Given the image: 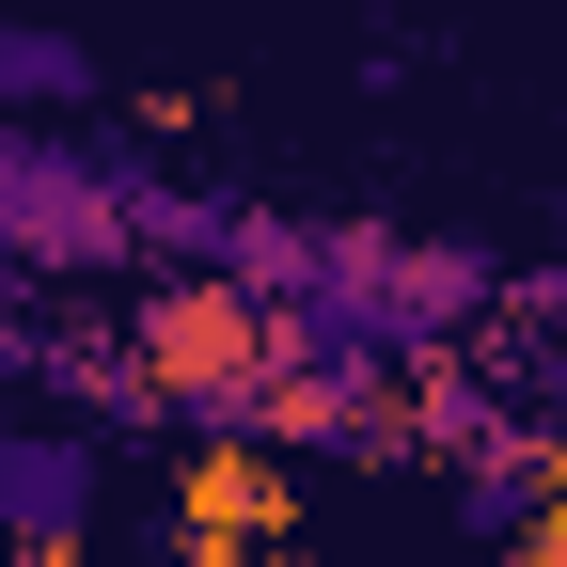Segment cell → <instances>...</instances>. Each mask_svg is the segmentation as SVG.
<instances>
[{
    "mask_svg": "<svg viewBox=\"0 0 567 567\" xmlns=\"http://www.w3.org/2000/svg\"><path fill=\"white\" fill-rule=\"evenodd\" d=\"M505 567H567V536H520V551H505Z\"/></svg>",
    "mask_w": 567,
    "mask_h": 567,
    "instance_id": "8992f818",
    "label": "cell"
},
{
    "mask_svg": "<svg viewBox=\"0 0 567 567\" xmlns=\"http://www.w3.org/2000/svg\"><path fill=\"white\" fill-rule=\"evenodd\" d=\"M142 379H158L205 442H237V425H268L284 363H268V316L237 300V284H158L142 300Z\"/></svg>",
    "mask_w": 567,
    "mask_h": 567,
    "instance_id": "6da1fadb",
    "label": "cell"
},
{
    "mask_svg": "<svg viewBox=\"0 0 567 567\" xmlns=\"http://www.w3.org/2000/svg\"><path fill=\"white\" fill-rule=\"evenodd\" d=\"M284 520H300V488H284L268 457H252V425L237 442H205L189 473H174V520H158V567H252Z\"/></svg>",
    "mask_w": 567,
    "mask_h": 567,
    "instance_id": "7a4b0ae2",
    "label": "cell"
},
{
    "mask_svg": "<svg viewBox=\"0 0 567 567\" xmlns=\"http://www.w3.org/2000/svg\"><path fill=\"white\" fill-rule=\"evenodd\" d=\"M17 221H32L48 252H111V205H95L80 174H63V158H48V174H17Z\"/></svg>",
    "mask_w": 567,
    "mask_h": 567,
    "instance_id": "5b68a950",
    "label": "cell"
},
{
    "mask_svg": "<svg viewBox=\"0 0 567 567\" xmlns=\"http://www.w3.org/2000/svg\"><path fill=\"white\" fill-rule=\"evenodd\" d=\"M0 95L17 111H80L95 95V48L80 32H0Z\"/></svg>",
    "mask_w": 567,
    "mask_h": 567,
    "instance_id": "277c9868",
    "label": "cell"
},
{
    "mask_svg": "<svg viewBox=\"0 0 567 567\" xmlns=\"http://www.w3.org/2000/svg\"><path fill=\"white\" fill-rule=\"evenodd\" d=\"M95 505H111V473H95L80 425H0V536H17L32 567H80Z\"/></svg>",
    "mask_w": 567,
    "mask_h": 567,
    "instance_id": "3957f363",
    "label": "cell"
},
{
    "mask_svg": "<svg viewBox=\"0 0 567 567\" xmlns=\"http://www.w3.org/2000/svg\"><path fill=\"white\" fill-rule=\"evenodd\" d=\"M551 536H567V457H551Z\"/></svg>",
    "mask_w": 567,
    "mask_h": 567,
    "instance_id": "52a82bcc",
    "label": "cell"
}]
</instances>
